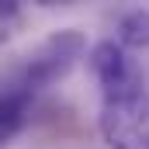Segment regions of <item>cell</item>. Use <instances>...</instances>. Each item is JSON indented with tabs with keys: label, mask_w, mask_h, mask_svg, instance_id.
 <instances>
[{
	"label": "cell",
	"mask_w": 149,
	"mask_h": 149,
	"mask_svg": "<svg viewBox=\"0 0 149 149\" xmlns=\"http://www.w3.org/2000/svg\"><path fill=\"white\" fill-rule=\"evenodd\" d=\"M38 7H73V3H80V0H35Z\"/></svg>",
	"instance_id": "52a82bcc"
},
{
	"label": "cell",
	"mask_w": 149,
	"mask_h": 149,
	"mask_svg": "<svg viewBox=\"0 0 149 149\" xmlns=\"http://www.w3.org/2000/svg\"><path fill=\"white\" fill-rule=\"evenodd\" d=\"M24 24V0H0V45L21 31Z\"/></svg>",
	"instance_id": "8992f818"
},
{
	"label": "cell",
	"mask_w": 149,
	"mask_h": 149,
	"mask_svg": "<svg viewBox=\"0 0 149 149\" xmlns=\"http://www.w3.org/2000/svg\"><path fill=\"white\" fill-rule=\"evenodd\" d=\"M97 132L108 149H149V90L135 87L128 94L101 97Z\"/></svg>",
	"instance_id": "7a4b0ae2"
},
{
	"label": "cell",
	"mask_w": 149,
	"mask_h": 149,
	"mask_svg": "<svg viewBox=\"0 0 149 149\" xmlns=\"http://www.w3.org/2000/svg\"><path fill=\"white\" fill-rule=\"evenodd\" d=\"M87 66L101 87V97H114V94H128L135 87H142V76L132 66L128 59V49H121L114 38L108 42H97L90 52H87Z\"/></svg>",
	"instance_id": "3957f363"
},
{
	"label": "cell",
	"mask_w": 149,
	"mask_h": 149,
	"mask_svg": "<svg viewBox=\"0 0 149 149\" xmlns=\"http://www.w3.org/2000/svg\"><path fill=\"white\" fill-rule=\"evenodd\" d=\"M31 104H35V94L28 87H21L14 76L0 87V149H7L28 125L31 118Z\"/></svg>",
	"instance_id": "277c9868"
},
{
	"label": "cell",
	"mask_w": 149,
	"mask_h": 149,
	"mask_svg": "<svg viewBox=\"0 0 149 149\" xmlns=\"http://www.w3.org/2000/svg\"><path fill=\"white\" fill-rule=\"evenodd\" d=\"M114 42L121 49H149V7H128L114 21Z\"/></svg>",
	"instance_id": "5b68a950"
},
{
	"label": "cell",
	"mask_w": 149,
	"mask_h": 149,
	"mask_svg": "<svg viewBox=\"0 0 149 149\" xmlns=\"http://www.w3.org/2000/svg\"><path fill=\"white\" fill-rule=\"evenodd\" d=\"M87 52V38L76 28H63V31H52L45 42H38L35 49L28 52V59L17 66L14 80L21 87H28L31 94L45 90V87H56L59 80L73 73V66L83 59Z\"/></svg>",
	"instance_id": "6da1fadb"
}]
</instances>
